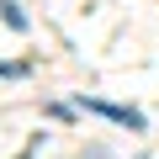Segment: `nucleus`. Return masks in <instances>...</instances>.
Segmentation results:
<instances>
[{"label": "nucleus", "mask_w": 159, "mask_h": 159, "mask_svg": "<svg viewBox=\"0 0 159 159\" xmlns=\"http://www.w3.org/2000/svg\"><path fill=\"white\" fill-rule=\"evenodd\" d=\"M74 111H96V117H106V122H117V127H143V111H133V106H117V101H96V96H80V101H69Z\"/></svg>", "instance_id": "f257e3e1"}, {"label": "nucleus", "mask_w": 159, "mask_h": 159, "mask_svg": "<svg viewBox=\"0 0 159 159\" xmlns=\"http://www.w3.org/2000/svg\"><path fill=\"white\" fill-rule=\"evenodd\" d=\"M0 16H6V27H11V32H27V16L11 6V0H0Z\"/></svg>", "instance_id": "f03ea898"}, {"label": "nucleus", "mask_w": 159, "mask_h": 159, "mask_svg": "<svg viewBox=\"0 0 159 159\" xmlns=\"http://www.w3.org/2000/svg\"><path fill=\"white\" fill-rule=\"evenodd\" d=\"M27 74V64H0V80H21Z\"/></svg>", "instance_id": "7ed1b4c3"}]
</instances>
